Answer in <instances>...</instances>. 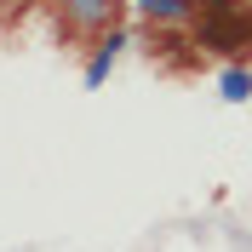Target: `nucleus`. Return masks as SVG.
Masks as SVG:
<instances>
[{"label":"nucleus","mask_w":252,"mask_h":252,"mask_svg":"<svg viewBox=\"0 0 252 252\" xmlns=\"http://www.w3.org/2000/svg\"><path fill=\"white\" fill-rule=\"evenodd\" d=\"M201 12H206V17H229V12H235V0H201Z\"/></svg>","instance_id":"5"},{"label":"nucleus","mask_w":252,"mask_h":252,"mask_svg":"<svg viewBox=\"0 0 252 252\" xmlns=\"http://www.w3.org/2000/svg\"><path fill=\"white\" fill-rule=\"evenodd\" d=\"M218 97L223 103H247L252 97V69H223L218 75Z\"/></svg>","instance_id":"4"},{"label":"nucleus","mask_w":252,"mask_h":252,"mask_svg":"<svg viewBox=\"0 0 252 252\" xmlns=\"http://www.w3.org/2000/svg\"><path fill=\"white\" fill-rule=\"evenodd\" d=\"M58 6H63V23L69 29H97L115 12V0H58Z\"/></svg>","instance_id":"1"},{"label":"nucleus","mask_w":252,"mask_h":252,"mask_svg":"<svg viewBox=\"0 0 252 252\" xmlns=\"http://www.w3.org/2000/svg\"><path fill=\"white\" fill-rule=\"evenodd\" d=\"M121 46H126V34H109V40L92 52V63H86V86H103V80H109V69H115V58H121Z\"/></svg>","instance_id":"2"},{"label":"nucleus","mask_w":252,"mask_h":252,"mask_svg":"<svg viewBox=\"0 0 252 252\" xmlns=\"http://www.w3.org/2000/svg\"><path fill=\"white\" fill-rule=\"evenodd\" d=\"M189 6H195V0H138V12L149 17V23H184Z\"/></svg>","instance_id":"3"}]
</instances>
